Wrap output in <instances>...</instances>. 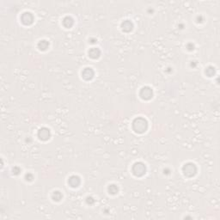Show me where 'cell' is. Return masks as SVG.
<instances>
[{"instance_id": "30bf717a", "label": "cell", "mask_w": 220, "mask_h": 220, "mask_svg": "<svg viewBox=\"0 0 220 220\" xmlns=\"http://www.w3.org/2000/svg\"><path fill=\"white\" fill-rule=\"evenodd\" d=\"M126 26H124V25H122V27H123V30H125V31H130V30H132V22H128V21H126Z\"/></svg>"}, {"instance_id": "52a82bcc", "label": "cell", "mask_w": 220, "mask_h": 220, "mask_svg": "<svg viewBox=\"0 0 220 220\" xmlns=\"http://www.w3.org/2000/svg\"><path fill=\"white\" fill-rule=\"evenodd\" d=\"M68 183H70V185H71L72 187H73V188L78 187V186L80 184V179H79V177L75 176V175H74V176H72V177L69 179Z\"/></svg>"}, {"instance_id": "7a4b0ae2", "label": "cell", "mask_w": 220, "mask_h": 220, "mask_svg": "<svg viewBox=\"0 0 220 220\" xmlns=\"http://www.w3.org/2000/svg\"><path fill=\"white\" fill-rule=\"evenodd\" d=\"M132 172L135 175L140 176L145 173V166L142 163H137L132 168Z\"/></svg>"}, {"instance_id": "3957f363", "label": "cell", "mask_w": 220, "mask_h": 220, "mask_svg": "<svg viewBox=\"0 0 220 220\" xmlns=\"http://www.w3.org/2000/svg\"><path fill=\"white\" fill-rule=\"evenodd\" d=\"M183 172L188 176H192L196 172V167L193 163H188L183 167Z\"/></svg>"}, {"instance_id": "9c48e42d", "label": "cell", "mask_w": 220, "mask_h": 220, "mask_svg": "<svg viewBox=\"0 0 220 220\" xmlns=\"http://www.w3.org/2000/svg\"><path fill=\"white\" fill-rule=\"evenodd\" d=\"M89 54H90V57L96 59V58H97V57L100 55V51H99L98 49H97V48H92V49H90V51L89 52Z\"/></svg>"}, {"instance_id": "8992f818", "label": "cell", "mask_w": 220, "mask_h": 220, "mask_svg": "<svg viewBox=\"0 0 220 220\" xmlns=\"http://www.w3.org/2000/svg\"><path fill=\"white\" fill-rule=\"evenodd\" d=\"M39 137L41 139H47L50 137V132L47 128H42L39 132Z\"/></svg>"}, {"instance_id": "8fae6325", "label": "cell", "mask_w": 220, "mask_h": 220, "mask_svg": "<svg viewBox=\"0 0 220 220\" xmlns=\"http://www.w3.org/2000/svg\"><path fill=\"white\" fill-rule=\"evenodd\" d=\"M53 196H56L55 198H53L54 200H59L62 198V194H60V192H58V191H57V192H54Z\"/></svg>"}, {"instance_id": "7c38bea8", "label": "cell", "mask_w": 220, "mask_h": 220, "mask_svg": "<svg viewBox=\"0 0 220 220\" xmlns=\"http://www.w3.org/2000/svg\"><path fill=\"white\" fill-rule=\"evenodd\" d=\"M118 191V188L115 185H111L109 187V192L111 194H116Z\"/></svg>"}, {"instance_id": "5b68a950", "label": "cell", "mask_w": 220, "mask_h": 220, "mask_svg": "<svg viewBox=\"0 0 220 220\" xmlns=\"http://www.w3.org/2000/svg\"><path fill=\"white\" fill-rule=\"evenodd\" d=\"M22 22L24 24H29L33 22V16L28 13V12H25L23 13V15L22 16Z\"/></svg>"}, {"instance_id": "277c9868", "label": "cell", "mask_w": 220, "mask_h": 220, "mask_svg": "<svg viewBox=\"0 0 220 220\" xmlns=\"http://www.w3.org/2000/svg\"><path fill=\"white\" fill-rule=\"evenodd\" d=\"M140 96L143 99H145V100L150 99L152 97V90L148 87H144L141 90Z\"/></svg>"}, {"instance_id": "ba28073f", "label": "cell", "mask_w": 220, "mask_h": 220, "mask_svg": "<svg viewBox=\"0 0 220 220\" xmlns=\"http://www.w3.org/2000/svg\"><path fill=\"white\" fill-rule=\"evenodd\" d=\"M93 75H94V72L93 71L90 69V68H86L84 72H83V77L85 78V79H90L93 78Z\"/></svg>"}, {"instance_id": "6da1fadb", "label": "cell", "mask_w": 220, "mask_h": 220, "mask_svg": "<svg viewBox=\"0 0 220 220\" xmlns=\"http://www.w3.org/2000/svg\"><path fill=\"white\" fill-rule=\"evenodd\" d=\"M133 128L138 132H143L147 128V122L142 118L136 119L133 122Z\"/></svg>"}]
</instances>
